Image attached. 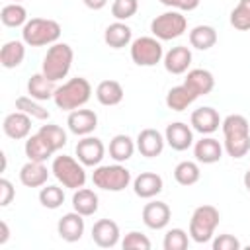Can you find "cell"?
I'll return each instance as SVG.
<instances>
[{"label": "cell", "mask_w": 250, "mask_h": 250, "mask_svg": "<svg viewBox=\"0 0 250 250\" xmlns=\"http://www.w3.org/2000/svg\"><path fill=\"white\" fill-rule=\"evenodd\" d=\"M49 172L45 162H35V160H27L21 170H20V182L25 188H43L47 184Z\"/></svg>", "instance_id": "cell-21"}, {"label": "cell", "mask_w": 250, "mask_h": 250, "mask_svg": "<svg viewBox=\"0 0 250 250\" xmlns=\"http://www.w3.org/2000/svg\"><path fill=\"white\" fill-rule=\"evenodd\" d=\"M25 59V43L23 41H8L0 49V64L4 68H16Z\"/></svg>", "instance_id": "cell-29"}, {"label": "cell", "mask_w": 250, "mask_h": 250, "mask_svg": "<svg viewBox=\"0 0 250 250\" xmlns=\"http://www.w3.org/2000/svg\"><path fill=\"white\" fill-rule=\"evenodd\" d=\"M14 2H21V0H14Z\"/></svg>", "instance_id": "cell-48"}, {"label": "cell", "mask_w": 250, "mask_h": 250, "mask_svg": "<svg viewBox=\"0 0 250 250\" xmlns=\"http://www.w3.org/2000/svg\"><path fill=\"white\" fill-rule=\"evenodd\" d=\"M2 131L6 137L14 139V141H20V139H27L29 137V131H31V117L23 111H12L4 117L2 121Z\"/></svg>", "instance_id": "cell-12"}, {"label": "cell", "mask_w": 250, "mask_h": 250, "mask_svg": "<svg viewBox=\"0 0 250 250\" xmlns=\"http://www.w3.org/2000/svg\"><path fill=\"white\" fill-rule=\"evenodd\" d=\"M184 84L189 90H193L197 94V98H199V96L211 94V90L215 88V78L205 68H191V70H188V76H186Z\"/></svg>", "instance_id": "cell-24"}, {"label": "cell", "mask_w": 250, "mask_h": 250, "mask_svg": "<svg viewBox=\"0 0 250 250\" xmlns=\"http://www.w3.org/2000/svg\"><path fill=\"white\" fill-rule=\"evenodd\" d=\"M90 96H92L90 82L82 76H76V78H70V80L62 82L61 86H57L53 102L62 111H74V109L86 105Z\"/></svg>", "instance_id": "cell-2"}, {"label": "cell", "mask_w": 250, "mask_h": 250, "mask_svg": "<svg viewBox=\"0 0 250 250\" xmlns=\"http://www.w3.org/2000/svg\"><path fill=\"white\" fill-rule=\"evenodd\" d=\"M57 230H59V236L62 240H66V242L80 240L82 234H84V215H80L76 211H70V213L62 215L59 219Z\"/></svg>", "instance_id": "cell-19"}, {"label": "cell", "mask_w": 250, "mask_h": 250, "mask_svg": "<svg viewBox=\"0 0 250 250\" xmlns=\"http://www.w3.org/2000/svg\"><path fill=\"white\" fill-rule=\"evenodd\" d=\"M76 156L84 166H100L104 154H105V146L98 137H82L76 143Z\"/></svg>", "instance_id": "cell-10"}, {"label": "cell", "mask_w": 250, "mask_h": 250, "mask_svg": "<svg viewBox=\"0 0 250 250\" xmlns=\"http://www.w3.org/2000/svg\"><path fill=\"white\" fill-rule=\"evenodd\" d=\"M164 68L170 74H184L191 64V51L186 45H176L168 53H164Z\"/></svg>", "instance_id": "cell-20"}, {"label": "cell", "mask_w": 250, "mask_h": 250, "mask_svg": "<svg viewBox=\"0 0 250 250\" xmlns=\"http://www.w3.org/2000/svg\"><path fill=\"white\" fill-rule=\"evenodd\" d=\"M217 43V31L211 25H195L189 31V45L199 51H207Z\"/></svg>", "instance_id": "cell-32"}, {"label": "cell", "mask_w": 250, "mask_h": 250, "mask_svg": "<svg viewBox=\"0 0 250 250\" xmlns=\"http://www.w3.org/2000/svg\"><path fill=\"white\" fill-rule=\"evenodd\" d=\"M39 203L45 209H59L64 203V191L59 186H43L39 191Z\"/></svg>", "instance_id": "cell-38"}, {"label": "cell", "mask_w": 250, "mask_h": 250, "mask_svg": "<svg viewBox=\"0 0 250 250\" xmlns=\"http://www.w3.org/2000/svg\"><path fill=\"white\" fill-rule=\"evenodd\" d=\"M170 217H172V211L164 201H150L143 207V223L152 230L164 229L170 223Z\"/></svg>", "instance_id": "cell-16"}, {"label": "cell", "mask_w": 250, "mask_h": 250, "mask_svg": "<svg viewBox=\"0 0 250 250\" xmlns=\"http://www.w3.org/2000/svg\"><path fill=\"white\" fill-rule=\"evenodd\" d=\"M14 195H16V189H14L12 182L6 180V178H2L0 180V205L2 207H8L12 203V199H14Z\"/></svg>", "instance_id": "cell-43"}, {"label": "cell", "mask_w": 250, "mask_h": 250, "mask_svg": "<svg viewBox=\"0 0 250 250\" xmlns=\"http://www.w3.org/2000/svg\"><path fill=\"white\" fill-rule=\"evenodd\" d=\"M131 39H133V31L125 21H113L104 31V41L111 49H123L133 43Z\"/></svg>", "instance_id": "cell-23"}, {"label": "cell", "mask_w": 250, "mask_h": 250, "mask_svg": "<svg viewBox=\"0 0 250 250\" xmlns=\"http://www.w3.org/2000/svg\"><path fill=\"white\" fill-rule=\"evenodd\" d=\"M90 10H102L105 4H107V0H82Z\"/></svg>", "instance_id": "cell-46"}, {"label": "cell", "mask_w": 250, "mask_h": 250, "mask_svg": "<svg viewBox=\"0 0 250 250\" xmlns=\"http://www.w3.org/2000/svg\"><path fill=\"white\" fill-rule=\"evenodd\" d=\"M8 238H10V229H8L6 221H0V246H2V244H6V242H8Z\"/></svg>", "instance_id": "cell-45"}, {"label": "cell", "mask_w": 250, "mask_h": 250, "mask_svg": "<svg viewBox=\"0 0 250 250\" xmlns=\"http://www.w3.org/2000/svg\"><path fill=\"white\" fill-rule=\"evenodd\" d=\"M223 129V148L232 158H242L250 150V123L240 113H230L221 121Z\"/></svg>", "instance_id": "cell-1"}, {"label": "cell", "mask_w": 250, "mask_h": 250, "mask_svg": "<svg viewBox=\"0 0 250 250\" xmlns=\"http://www.w3.org/2000/svg\"><path fill=\"white\" fill-rule=\"evenodd\" d=\"M139 10V0H113L111 4V16L117 21H125L133 18Z\"/></svg>", "instance_id": "cell-40"}, {"label": "cell", "mask_w": 250, "mask_h": 250, "mask_svg": "<svg viewBox=\"0 0 250 250\" xmlns=\"http://www.w3.org/2000/svg\"><path fill=\"white\" fill-rule=\"evenodd\" d=\"M61 37V25L49 18H31L21 27V41L29 47L53 45Z\"/></svg>", "instance_id": "cell-4"}, {"label": "cell", "mask_w": 250, "mask_h": 250, "mask_svg": "<svg viewBox=\"0 0 250 250\" xmlns=\"http://www.w3.org/2000/svg\"><path fill=\"white\" fill-rule=\"evenodd\" d=\"M51 172L68 189H78V188H84L86 184L84 164L72 156H66V154L55 156L51 164Z\"/></svg>", "instance_id": "cell-6"}, {"label": "cell", "mask_w": 250, "mask_h": 250, "mask_svg": "<svg viewBox=\"0 0 250 250\" xmlns=\"http://www.w3.org/2000/svg\"><path fill=\"white\" fill-rule=\"evenodd\" d=\"M98 195L94 193V189H88V188H78L74 189V195H72V209L84 217H90L98 211Z\"/></svg>", "instance_id": "cell-28"}, {"label": "cell", "mask_w": 250, "mask_h": 250, "mask_svg": "<svg viewBox=\"0 0 250 250\" xmlns=\"http://www.w3.org/2000/svg\"><path fill=\"white\" fill-rule=\"evenodd\" d=\"M189 244V236L184 229H170L164 234V250H186Z\"/></svg>", "instance_id": "cell-39"}, {"label": "cell", "mask_w": 250, "mask_h": 250, "mask_svg": "<svg viewBox=\"0 0 250 250\" xmlns=\"http://www.w3.org/2000/svg\"><path fill=\"white\" fill-rule=\"evenodd\" d=\"M0 21L6 25V27H23L27 23V10L20 4V2H12V4H6L0 12Z\"/></svg>", "instance_id": "cell-33"}, {"label": "cell", "mask_w": 250, "mask_h": 250, "mask_svg": "<svg viewBox=\"0 0 250 250\" xmlns=\"http://www.w3.org/2000/svg\"><path fill=\"white\" fill-rule=\"evenodd\" d=\"M37 133L47 141V145L53 148V152L61 150V148L66 145V131H64L61 125L47 123V125H41Z\"/></svg>", "instance_id": "cell-36"}, {"label": "cell", "mask_w": 250, "mask_h": 250, "mask_svg": "<svg viewBox=\"0 0 250 250\" xmlns=\"http://www.w3.org/2000/svg\"><path fill=\"white\" fill-rule=\"evenodd\" d=\"M121 246H123V250H150L152 244L146 238V234H143L139 230H131L121 240Z\"/></svg>", "instance_id": "cell-41"}, {"label": "cell", "mask_w": 250, "mask_h": 250, "mask_svg": "<svg viewBox=\"0 0 250 250\" xmlns=\"http://www.w3.org/2000/svg\"><path fill=\"white\" fill-rule=\"evenodd\" d=\"M16 109L18 111H23L31 119H39V121H47L51 117L49 109H45L39 104V100H35L31 96H20V98H16Z\"/></svg>", "instance_id": "cell-35"}, {"label": "cell", "mask_w": 250, "mask_h": 250, "mask_svg": "<svg viewBox=\"0 0 250 250\" xmlns=\"http://www.w3.org/2000/svg\"><path fill=\"white\" fill-rule=\"evenodd\" d=\"M242 182H244V188L250 191V168L244 172V178H242Z\"/></svg>", "instance_id": "cell-47"}, {"label": "cell", "mask_w": 250, "mask_h": 250, "mask_svg": "<svg viewBox=\"0 0 250 250\" xmlns=\"http://www.w3.org/2000/svg\"><path fill=\"white\" fill-rule=\"evenodd\" d=\"M213 250H240V242L232 234H219L213 240Z\"/></svg>", "instance_id": "cell-42"}, {"label": "cell", "mask_w": 250, "mask_h": 250, "mask_svg": "<svg viewBox=\"0 0 250 250\" xmlns=\"http://www.w3.org/2000/svg\"><path fill=\"white\" fill-rule=\"evenodd\" d=\"M23 150H25L27 160H35V162H45L47 158L53 156V148L47 145V141H45L39 133L29 135V137L25 139Z\"/></svg>", "instance_id": "cell-30"}, {"label": "cell", "mask_w": 250, "mask_h": 250, "mask_svg": "<svg viewBox=\"0 0 250 250\" xmlns=\"http://www.w3.org/2000/svg\"><path fill=\"white\" fill-rule=\"evenodd\" d=\"M201 178V170L197 166V162H191V160H182L180 164H176L174 168V180L180 184V186H193L197 184Z\"/></svg>", "instance_id": "cell-34"}, {"label": "cell", "mask_w": 250, "mask_h": 250, "mask_svg": "<svg viewBox=\"0 0 250 250\" xmlns=\"http://www.w3.org/2000/svg\"><path fill=\"white\" fill-rule=\"evenodd\" d=\"M189 123H191V129L201 133V135H211L219 129L221 125V117H219V111L209 107V105H203V107H197L191 117H189Z\"/></svg>", "instance_id": "cell-14"}, {"label": "cell", "mask_w": 250, "mask_h": 250, "mask_svg": "<svg viewBox=\"0 0 250 250\" xmlns=\"http://www.w3.org/2000/svg\"><path fill=\"white\" fill-rule=\"evenodd\" d=\"M221 221V215H219V209L213 207V205H199L193 209L191 213V219H189V236L191 240L199 242V244H205L213 238L215 234V229Z\"/></svg>", "instance_id": "cell-5"}, {"label": "cell", "mask_w": 250, "mask_h": 250, "mask_svg": "<svg viewBox=\"0 0 250 250\" xmlns=\"http://www.w3.org/2000/svg\"><path fill=\"white\" fill-rule=\"evenodd\" d=\"M92 182L96 188L104 191H123L131 184V172L117 164H105V166H96L92 174Z\"/></svg>", "instance_id": "cell-7"}, {"label": "cell", "mask_w": 250, "mask_h": 250, "mask_svg": "<svg viewBox=\"0 0 250 250\" xmlns=\"http://www.w3.org/2000/svg\"><path fill=\"white\" fill-rule=\"evenodd\" d=\"M72 59H74V51L68 43H53L43 57L41 72L49 80L59 82V80L66 78V74L72 66Z\"/></svg>", "instance_id": "cell-3"}, {"label": "cell", "mask_w": 250, "mask_h": 250, "mask_svg": "<svg viewBox=\"0 0 250 250\" xmlns=\"http://www.w3.org/2000/svg\"><path fill=\"white\" fill-rule=\"evenodd\" d=\"M131 59L135 64L139 66H154L164 59V49L160 39H156L154 35H145V37H137L131 43Z\"/></svg>", "instance_id": "cell-9"}, {"label": "cell", "mask_w": 250, "mask_h": 250, "mask_svg": "<svg viewBox=\"0 0 250 250\" xmlns=\"http://www.w3.org/2000/svg\"><path fill=\"white\" fill-rule=\"evenodd\" d=\"M55 90H57L55 82L49 80L43 72H35V74H31V78L27 80V94H29L31 98L39 100V102L53 100Z\"/></svg>", "instance_id": "cell-25"}, {"label": "cell", "mask_w": 250, "mask_h": 250, "mask_svg": "<svg viewBox=\"0 0 250 250\" xmlns=\"http://www.w3.org/2000/svg\"><path fill=\"white\" fill-rule=\"evenodd\" d=\"M193 156L197 162L203 164H215L223 156V145L213 137H203L193 145Z\"/></svg>", "instance_id": "cell-22"}, {"label": "cell", "mask_w": 250, "mask_h": 250, "mask_svg": "<svg viewBox=\"0 0 250 250\" xmlns=\"http://www.w3.org/2000/svg\"><path fill=\"white\" fill-rule=\"evenodd\" d=\"M92 240L100 248H113L119 242V227L111 219H100L92 227Z\"/></svg>", "instance_id": "cell-17"}, {"label": "cell", "mask_w": 250, "mask_h": 250, "mask_svg": "<svg viewBox=\"0 0 250 250\" xmlns=\"http://www.w3.org/2000/svg\"><path fill=\"white\" fill-rule=\"evenodd\" d=\"M66 125H68V131L74 133L76 137H86V135H92L94 129L98 127V115L92 109L78 107L68 113Z\"/></svg>", "instance_id": "cell-11"}, {"label": "cell", "mask_w": 250, "mask_h": 250, "mask_svg": "<svg viewBox=\"0 0 250 250\" xmlns=\"http://www.w3.org/2000/svg\"><path fill=\"white\" fill-rule=\"evenodd\" d=\"M164 139L166 143L170 145V148L182 152V150H188L191 145H193V131L188 123H182V121H174L166 127L164 131Z\"/></svg>", "instance_id": "cell-13"}, {"label": "cell", "mask_w": 250, "mask_h": 250, "mask_svg": "<svg viewBox=\"0 0 250 250\" xmlns=\"http://www.w3.org/2000/svg\"><path fill=\"white\" fill-rule=\"evenodd\" d=\"M186 29H188V20L180 10L164 12L150 21V31L160 41H172V39L184 35Z\"/></svg>", "instance_id": "cell-8"}, {"label": "cell", "mask_w": 250, "mask_h": 250, "mask_svg": "<svg viewBox=\"0 0 250 250\" xmlns=\"http://www.w3.org/2000/svg\"><path fill=\"white\" fill-rule=\"evenodd\" d=\"M195 100H197V94H195L193 90H189L186 84L174 86V88H170L168 94H166V105H168L172 111H184V109H188V105H191Z\"/></svg>", "instance_id": "cell-27"}, {"label": "cell", "mask_w": 250, "mask_h": 250, "mask_svg": "<svg viewBox=\"0 0 250 250\" xmlns=\"http://www.w3.org/2000/svg\"><path fill=\"white\" fill-rule=\"evenodd\" d=\"M199 2L201 0H160V4L174 8V10H180V12H191L199 6Z\"/></svg>", "instance_id": "cell-44"}, {"label": "cell", "mask_w": 250, "mask_h": 250, "mask_svg": "<svg viewBox=\"0 0 250 250\" xmlns=\"http://www.w3.org/2000/svg\"><path fill=\"white\" fill-rule=\"evenodd\" d=\"M125 92H123V86L117 82V80H102L98 86H96V100L102 104V105H117L121 104Z\"/></svg>", "instance_id": "cell-26"}, {"label": "cell", "mask_w": 250, "mask_h": 250, "mask_svg": "<svg viewBox=\"0 0 250 250\" xmlns=\"http://www.w3.org/2000/svg\"><path fill=\"white\" fill-rule=\"evenodd\" d=\"M137 143H133V139L129 135H115L109 141V156L115 162H125L133 156Z\"/></svg>", "instance_id": "cell-31"}, {"label": "cell", "mask_w": 250, "mask_h": 250, "mask_svg": "<svg viewBox=\"0 0 250 250\" xmlns=\"http://www.w3.org/2000/svg\"><path fill=\"white\" fill-rule=\"evenodd\" d=\"M162 188H164V182L156 172H141L133 180V191L141 199H152L162 191Z\"/></svg>", "instance_id": "cell-18"}, {"label": "cell", "mask_w": 250, "mask_h": 250, "mask_svg": "<svg viewBox=\"0 0 250 250\" xmlns=\"http://www.w3.org/2000/svg\"><path fill=\"white\" fill-rule=\"evenodd\" d=\"M230 25L238 31L250 29V0H240L230 12Z\"/></svg>", "instance_id": "cell-37"}, {"label": "cell", "mask_w": 250, "mask_h": 250, "mask_svg": "<svg viewBox=\"0 0 250 250\" xmlns=\"http://www.w3.org/2000/svg\"><path fill=\"white\" fill-rule=\"evenodd\" d=\"M164 145H166V139L160 131L148 127V129H143L139 135H137V150L146 156V158H154L158 156L162 150H164Z\"/></svg>", "instance_id": "cell-15"}]
</instances>
